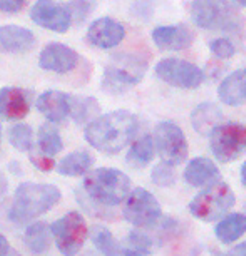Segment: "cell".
<instances>
[{"label": "cell", "mask_w": 246, "mask_h": 256, "mask_svg": "<svg viewBox=\"0 0 246 256\" xmlns=\"http://www.w3.org/2000/svg\"><path fill=\"white\" fill-rule=\"evenodd\" d=\"M122 256H148L146 253H141L138 250H124V254Z\"/></svg>", "instance_id": "74e56055"}, {"label": "cell", "mask_w": 246, "mask_h": 256, "mask_svg": "<svg viewBox=\"0 0 246 256\" xmlns=\"http://www.w3.org/2000/svg\"><path fill=\"white\" fill-rule=\"evenodd\" d=\"M154 156H156L154 139H152V136L146 134V136L139 138L138 141L131 146V149H129V152H128L126 161H128L129 166L134 168V169H142L152 161Z\"/></svg>", "instance_id": "cb8c5ba5"}, {"label": "cell", "mask_w": 246, "mask_h": 256, "mask_svg": "<svg viewBox=\"0 0 246 256\" xmlns=\"http://www.w3.org/2000/svg\"><path fill=\"white\" fill-rule=\"evenodd\" d=\"M37 44L36 36L26 27L4 26L0 27V46L10 54H24L32 50Z\"/></svg>", "instance_id": "e0dca14e"}, {"label": "cell", "mask_w": 246, "mask_h": 256, "mask_svg": "<svg viewBox=\"0 0 246 256\" xmlns=\"http://www.w3.org/2000/svg\"><path fill=\"white\" fill-rule=\"evenodd\" d=\"M124 218L136 228L149 230L154 228L159 221H161L162 211L159 201L154 198L151 192L142 190V188H136L132 192H129L126 198V204H124L122 211Z\"/></svg>", "instance_id": "9c48e42d"}, {"label": "cell", "mask_w": 246, "mask_h": 256, "mask_svg": "<svg viewBox=\"0 0 246 256\" xmlns=\"http://www.w3.org/2000/svg\"><path fill=\"white\" fill-rule=\"evenodd\" d=\"M30 18L38 27L57 34L67 32L72 26L67 7L54 0H37L30 10Z\"/></svg>", "instance_id": "7c38bea8"}, {"label": "cell", "mask_w": 246, "mask_h": 256, "mask_svg": "<svg viewBox=\"0 0 246 256\" xmlns=\"http://www.w3.org/2000/svg\"><path fill=\"white\" fill-rule=\"evenodd\" d=\"M84 256H102V254H96V253H88V254H84Z\"/></svg>", "instance_id": "60d3db41"}, {"label": "cell", "mask_w": 246, "mask_h": 256, "mask_svg": "<svg viewBox=\"0 0 246 256\" xmlns=\"http://www.w3.org/2000/svg\"><path fill=\"white\" fill-rule=\"evenodd\" d=\"M211 151L220 162H233L246 152V126L221 122L210 134Z\"/></svg>", "instance_id": "52a82bcc"}, {"label": "cell", "mask_w": 246, "mask_h": 256, "mask_svg": "<svg viewBox=\"0 0 246 256\" xmlns=\"http://www.w3.org/2000/svg\"><path fill=\"white\" fill-rule=\"evenodd\" d=\"M223 122V112L213 102H204L192 110L191 124L202 136H210L211 131Z\"/></svg>", "instance_id": "44dd1931"}, {"label": "cell", "mask_w": 246, "mask_h": 256, "mask_svg": "<svg viewBox=\"0 0 246 256\" xmlns=\"http://www.w3.org/2000/svg\"><path fill=\"white\" fill-rule=\"evenodd\" d=\"M241 181H243V184L246 186V162L243 164V168H241Z\"/></svg>", "instance_id": "f35d334b"}, {"label": "cell", "mask_w": 246, "mask_h": 256, "mask_svg": "<svg viewBox=\"0 0 246 256\" xmlns=\"http://www.w3.org/2000/svg\"><path fill=\"white\" fill-rule=\"evenodd\" d=\"M24 241H26L27 248L30 250L32 254L40 256L47 253L50 250V243H52L50 226L44 223V221H37V223L30 224L26 231Z\"/></svg>", "instance_id": "603a6c76"}, {"label": "cell", "mask_w": 246, "mask_h": 256, "mask_svg": "<svg viewBox=\"0 0 246 256\" xmlns=\"http://www.w3.org/2000/svg\"><path fill=\"white\" fill-rule=\"evenodd\" d=\"M62 192L52 184H37V182H24L17 188L14 196L8 218L12 223L24 224L28 221L40 218L49 212L60 201Z\"/></svg>", "instance_id": "3957f363"}, {"label": "cell", "mask_w": 246, "mask_h": 256, "mask_svg": "<svg viewBox=\"0 0 246 256\" xmlns=\"http://www.w3.org/2000/svg\"><path fill=\"white\" fill-rule=\"evenodd\" d=\"M139 120L129 110H114L90 120L86 128V141L104 154H118L132 141Z\"/></svg>", "instance_id": "6da1fadb"}, {"label": "cell", "mask_w": 246, "mask_h": 256, "mask_svg": "<svg viewBox=\"0 0 246 256\" xmlns=\"http://www.w3.org/2000/svg\"><path fill=\"white\" fill-rule=\"evenodd\" d=\"M246 233V216L244 214H230L223 218L216 226V236L221 243L231 244Z\"/></svg>", "instance_id": "d4e9b609"}, {"label": "cell", "mask_w": 246, "mask_h": 256, "mask_svg": "<svg viewBox=\"0 0 246 256\" xmlns=\"http://www.w3.org/2000/svg\"><path fill=\"white\" fill-rule=\"evenodd\" d=\"M67 12H69L72 22L82 24L90 16V12H92V6H90L88 0H72L69 6H67Z\"/></svg>", "instance_id": "1f68e13d"}, {"label": "cell", "mask_w": 246, "mask_h": 256, "mask_svg": "<svg viewBox=\"0 0 246 256\" xmlns=\"http://www.w3.org/2000/svg\"><path fill=\"white\" fill-rule=\"evenodd\" d=\"M154 146L162 161L178 166L186 161L190 146L180 126L174 122H159L154 129Z\"/></svg>", "instance_id": "30bf717a"}, {"label": "cell", "mask_w": 246, "mask_h": 256, "mask_svg": "<svg viewBox=\"0 0 246 256\" xmlns=\"http://www.w3.org/2000/svg\"><path fill=\"white\" fill-rule=\"evenodd\" d=\"M80 56L74 49L67 47L60 42H52L46 46L38 57V67L56 74H67L79 66Z\"/></svg>", "instance_id": "4fadbf2b"}, {"label": "cell", "mask_w": 246, "mask_h": 256, "mask_svg": "<svg viewBox=\"0 0 246 256\" xmlns=\"http://www.w3.org/2000/svg\"><path fill=\"white\" fill-rule=\"evenodd\" d=\"M10 251V243L4 234H0V256H7V253Z\"/></svg>", "instance_id": "8d00e7d4"}, {"label": "cell", "mask_w": 246, "mask_h": 256, "mask_svg": "<svg viewBox=\"0 0 246 256\" xmlns=\"http://www.w3.org/2000/svg\"><path fill=\"white\" fill-rule=\"evenodd\" d=\"M152 40L162 50H182L192 46L194 32L186 26H162L152 30Z\"/></svg>", "instance_id": "9a60e30c"}, {"label": "cell", "mask_w": 246, "mask_h": 256, "mask_svg": "<svg viewBox=\"0 0 246 256\" xmlns=\"http://www.w3.org/2000/svg\"><path fill=\"white\" fill-rule=\"evenodd\" d=\"M84 198L79 200L89 201L98 208L119 206L131 192V180L122 171L112 168H99L88 172L84 180Z\"/></svg>", "instance_id": "7a4b0ae2"}, {"label": "cell", "mask_w": 246, "mask_h": 256, "mask_svg": "<svg viewBox=\"0 0 246 256\" xmlns=\"http://www.w3.org/2000/svg\"><path fill=\"white\" fill-rule=\"evenodd\" d=\"M236 4H240V6H243V7H246V0H234Z\"/></svg>", "instance_id": "ab89813d"}, {"label": "cell", "mask_w": 246, "mask_h": 256, "mask_svg": "<svg viewBox=\"0 0 246 256\" xmlns=\"http://www.w3.org/2000/svg\"><path fill=\"white\" fill-rule=\"evenodd\" d=\"M126 37V28L118 20L110 17L98 18L96 22L90 24L88 30V40L90 46L98 47V49L109 50L119 46Z\"/></svg>", "instance_id": "5bb4252c"}, {"label": "cell", "mask_w": 246, "mask_h": 256, "mask_svg": "<svg viewBox=\"0 0 246 256\" xmlns=\"http://www.w3.org/2000/svg\"><path fill=\"white\" fill-rule=\"evenodd\" d=\"M52 238L64 256L79 254L89 236V228L80 212L70 211L50 226Z\"/></svg>", "instance_id": "ba28073f"}, {"label": "cell", "mask_w": 246, "mask_h": 256, "mask_svg": "<svg viewBox=\"0 0 246 256\" xmlns=\"http://www.w3.org/2000/svg\"><path fill=\"white\" fill-rule=\"evenodd\" d=\"M128 241L134 246V250L141 251V253H152L154 250H156V243H154V238L151 234L148 233V231L144 230H134L131 234H129Z\"/></svg>", "instance_id": "4dcf8cb0"}, {"label": "cell", "mask_w": 246, "mask_h": 256, "mask_svg": "<svg viewBox=\"0 0 246 256\" xmlns=\"http://www.w3.org/2000/svg\"><path fill=\"white\" fill-rule=\"evenodd\" d=\"M226 256H246V243H241L238 246H234V248H231Z\"/></svg>", "instance_id": "d590c367"}, {"label": "cell", "mask_w": 246, "mask_h": 256, "mask_svg": "<svg viewBox=\"0 0 246 256\" xmlns=\"http://www.w3.org/2000/svg\"><path fill=\"white\" fill-rule=\"evenodd\" d=\"M148 70V60L141 56L119 54L109 62L102 76V89L109 94H122L138 86Z\"/></svg>", "instance_id": "5b68a950"}, {"label": "cell", "mask_w": 246, "mask_h": 256, "mask_svg": "<svg viewBox=\"0 0 246 256\" xmlns=\"http://www.w3.org/2000/svg\"><path fill=\"white\" fill-rule=\"evenodd\" d=\"M210 49L211 52L218 57V59H231L234 54H236V49H234V46H233V42H230L228 38H214L213 42L210 44Z\"/></svg>", "instance_id": "d6a6232c"}, {"label": "cell", "mask_w": 246, "mask_h": 256, "mask_svg": "<svg viewBox=\"0 0 246 256\" xmlns=\"http://www.w3.org/2000/svg\"><path fill=\"white\" fill-rule=\"evenodd\" d=\"M236 198L231 191V188L223 181H218L214 184L201 191L194 200L191 201L190 211L192 216H196L201 221H214L220 220L234 206Z\"/></svg>", "instance_id": "8992f818"}, {"label": "cell", "mask_w": 246, "mask_h": 256, "mask_svg": "<svg viewBox=\"0 0 246 256\" xmlns=\"http://www.w3.org/2000/svg\"><path fill=\"white\" fill-rule=\"evenodd\" d=\"M192 20L206 30L238 34L243 28V16L228 0H192Z\"/></svg>", "instance_id": "277c9868"}, {"label": "cell", "mask_w": 246, "mask_h": 256, "mask_svg": "<svg viewBox=\"0 0 246 256\" xmlns=\"http://www.w3.org/2000/svg\"><path fill=\"white\" fill-rule=\"evenodd\" d=\"M24 6H26V0H0V12L16 14L20 12Z\"/></svg>", "instance_id": "e575fe53"}, {"label": "cell", "mask_w": 246, "mask_h": 256, "mask_svg": "<svg viewBox=\"0 0 246 256\" xmlns=\"http://www.w3.org/2000/svg\"><path fill=\"white\" fill-rule=\"evenodd\" d=\"M8 141L17 151L30 152L34 149V131L27 124H16L8 131Z\"/></svg>", "instance_id": "f1b7e54d"}, {"label": "cell", "mask_w": 246, "mask_h": 256, "mask_svg": "<svg viewBox=\"0 0 246 256\" xmlns=\"http://www.w3.org/2000/svg\"><path fill=\"white\" fill-rule=\"evenodd\" d=\"M156 76L166 84L180 89H198L204 82V72L182 59H164L156 66Z\"/></svg>", "instance_id": "8fae6325"}, {"label": "cell", "mask_w": 246, "mask_h": 256, "mask_svg": "<svg viewBox=\"0 0 246 256\" xmlns=\"http://www.w3.org/2000/svg\"><path fill=\"white\" fill-rule=\"evenodd\" d=\"M152 182L161 188H170L176 184L178 174H176V166L171 162L161 161L158 166H154L152 172H151Z\"/></svg>", "instance_id": "f546056e"}, {"label": "cell", "mask_w": 246, "mask_h": 256, "mask_svg": "<svg viewBox=\"0 0 246 256\" xmlns=\"http://www.w3.org/2000/svg\"><path fill=\"white\" fill-rule=\"evenodd\" d=\"M184 180L194 188H208L221 181V172L208 158H196L186 166Z\"/></svg>", "instance_id": "d6986e66"}, {"label": "cell", "mask_w": 246, "mask_h": 256, "mask_svg": "<svg viewBox=\"0 0 246 256\" xmlns=\"http://www.w3.org/2000/svg\"><path fill=\"white\" fill-rule=\"evenodd\" d=\"M37 139H38V149H40V152L46 154V156H50V158L57 156V154L62 152V149H64V142H62L59 129L52 122H46L40 126Z\"/></svg>", "instance_id": "4316f807"}, {"label": "cell", "mask_w": 246, "mask_h": 256, "mask_svg": "<svg viewBox=\"0 0 246 256\" xmlns=\"http://www.w3.org/2000/svg\"><path fill=\"white\" fill-rule=\"evenodd\" d=\"M37 109L52 124H60L69 118V96L60 90H47L37 99Z\"/></svg>", "instance_id": "2e32d148"}, {"label": "cell", "mask_w": 246, "mask_h": 256, "mask_svg": "<svg viewBox=\"0 0 246 256\" xmlns=\"http://www.w3.org/2000/svg\"><path fill=\"white\" fill-rule=\"evenodd\" d=\"M30 110V102L26 90L18 88L0 89V116L8 120H20L27 118Z\"/></svg>", "instance_id": "ac0fdd59"}, {"label": "cell", "mask_w": 246, "mask_h": 256, "mask_svg": "<svg viewBox=\"0 0 246 256\" xmlns=\"http://www.w3.org/2000/svg\"><path fill=\"white\" fill-rule=\"evenodd\" d=\"M70 112L69 116L74 119V122L84 126L94 120L100 112V106L94 98H70L69 96Z\"/></svg>", "instance_id": "484cf974"}, {"label": "cell", "mask_w": 246, "mask_h": 256, "mask_svg": "<svg viewBox=\"0 0 246 256\" xmlns=\"http://www.w3.org/2000/svg\"><path fill=\"white\" fill-rule=\"evenodd\" d=\"M28 156H30V162L38 169V171L49 172L52 169H56V161L50 156H46V154H42V152H36L34 149L28 152Z\"/></svg>", "instance_id": "836d02e7"}, {"label": "cell", "mask_w": 246, "mask_h": 256, "mask_svg": "<svg viewBox=\"0 0 246 256\" xmlns=\"http://www.w3.org/2000/svg\"><path fill=\"white\" fill-rule=\"evenodd\" d=\"M220 99L226 106L238 108L246 104V69H240L230 74L221 82L218 89Z\"/></svg>", "instance_id": "ffe728a7"}, {"label": "cell", "mask_w": 246, "mask_h": 256, "mask_svg": "<svg viewBox=\"0 0 246 256\" xmlns=\"http://www.w3.org/2000/svg\"><path fill=\"white\" fill-rule=\"evenodd\" d=\"M94 164V158L88 151H74L62 159L59 164H56V171L60 176L79 178L88 174Z\"/></svg>", "instance_id": "7402d4cb"}, {"label": "cell", "mask_w": 246, "mask_h": 256, "mask_svg": "<svg viewBox=\"0 0 246 256\" xmlns=\"http://www.w3.org/2000/svg\"><path fill=\"white\" fill-rule=\"evenodd\" d=\"M90 240L96 244V248L99 250V253L102 256H122L124 250L120 248L119 243L116 241L112 233L104 228V226H94L90 230Z\"/></svg>", "instance_id": "83f0119b"}]
</instances>
